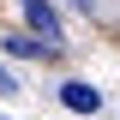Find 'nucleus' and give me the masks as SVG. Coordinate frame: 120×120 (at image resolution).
<instances>
[{
  "instance_id": "f257e3e1",
  "label": "nucleus",
  "mask_w": 120,
  "mask_h": 120,
  "mask_svg": "<svg viewBox=\"0 0 120 120\" xmlns=\"http://www.w3.org/2000/svg\"><path fill=\"white\" fill-rule=\"evenodd\" d=\"M18 6H24L30 30H36L48 48H60V42H66V24H60V6H54V0H18Z\"/></svg>"
},
{
  "instance_id": "f03ea898",
  "label": "nucleus",
  "mask_w": 120,
  "mask_h": 120,
  "mask_svg": "<svg viewBox=\"0 0 120 120\" xmlns=\"http://www.w3.org/2000/svg\"><path fill=\"white\" fill-rule=\"evenodd\" d=\"M54 96H60V108H72V114H96V108H102V90L84 84V78H60Z\"/></svg>"
},
{
  "instance_id": "7ed1b4c3",
  "label": "nucleus",
  "mask_w": 120,
  "mask_h": 120,
  "mask_svg": "<svg viewBox=\"0 0 120 120\" xmlns=\"http://www.w3.org/2000/svg\"><path fill=\"white\" fill-rule=\"evenodd\" d=\"M0 48H6L12 60H48V54H54L42 36H18V30H12V36H0Z\"/></svg>"
},
{
  "instance_id": "20e7f679",
  "label": "nucleus",
  "mask_w": 120,
  "mask_h": 120,
  "mask_svg": "<svg viewBox=\"0 0 120 120\" xmlns=\"http://www.w3.org/2000/svg\"><path fill=\"white\" fill-rule=\"evenodd\" d=\"M0 96H18V72L12 66H0Z\"/></svg>"
},
{
  "instance_id": "39448f33",
  "label": "nucleus",
  "mask_w": 120,
  "mask_h": 120,
  "mask_svg": "<svg viewBox=\"0 0 120 120\" xmlns=\"http://www.w3.org/2000/svg\"><path fill=\"white\" fill-rule=\"evenodd\" d=\"M72 6H78V12H96V0H72Z\"/></svg>"
},
{
  "instance_id": "423d86ee",
  "label": "nucleus",
  "mask_w": 120,
  "mask_h": 120,
  "mask_svg": "<svg viewBox=\"0 0 120 120\" xmlns=\"http://www.w3.org/2000/svg\"><path fill=\"white\" fill-rule=\"evenodd\" d=\"M0 120H6V114H0Z\"/></svg>"
}]
</instances>
